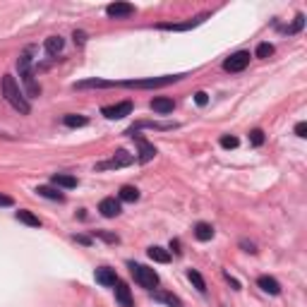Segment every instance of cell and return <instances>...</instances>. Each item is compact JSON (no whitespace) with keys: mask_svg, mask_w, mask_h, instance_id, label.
I'll return each instance as SVG.
<instances>
[{"mask_svg":"<svg viewBox=\"0 0 307 307\" xmlns=\"http://www.w3.org/2000/svg\"><path fill=\"white\" fill-rule=\"evenodd\" d=\"M2 96H5V101H7L14 110H19L22 115L31 113V106H29L27 96L22 94V89H19V84H17V80H14L12 75H5V77H2Z\"/></svg>","mask_w":307,"mask_h":307,"instance_id":"obj_1","label":"cell"},{"mask_svg":"<svg viewBox=\"0 0 307 307\" xmlns=\"http://www.w3.org/2000/svg\"><path fill=\"white\" fill-rule=\"evenodd\" d=\"M17 70H19V77H22V84H24V89H27L29 99L41 96V87H39V82H36V75H34V67H31V58H29V55H19Z\"/></svg>","mask_w":307,"mask_h":307,"instance_id":"obj_2","label":"cell"},{"mask_svg":"<svg viewBox=\"0 0 307 307\" xmlns=\"http://www.w3.org/2000/svg\"><path fill=\"white\" fill-rule=\"evenodd\" d=\"M130 271H132L134 281H137L142 288H147V291L156 288V283H159V274H156L154 269L144 267V264H134V262H130Z\"/></svg>","mask_w":307,"mask_h":307,"instance_id":"obj_3","label":"cell"},{"mask_svg":"<svg viewBox=\"0 0 307 307\" xmlns=\"http://www.w3.org/2000/svg\"><path fill=\"white\" fill-rule=\"evenodd\" d=\"M185 75H166V77H149V80H130L122 82V87H134V89H159V87H166V84H173V82L183 80Z\"/></svg>","mask_w":307,"mask_h":307,"instance_id":"obj_4","label":"cell"},{"mask_svg":"<svg viewBox=\"0 0 307 307\" xmlns=\"http://www.w3.org/2000/svg\"><path fill=\"white\" fill-rule=\"evenodd\" d=\"M132 163H134L132 154H127L125 149H118V151L113 154V159L99 163V166H96V171H108V168H127V166H132Z\"/></svg>","mask_w":307,"mask_h":307,"instance_id":"obj_5","label":"cell"},{"mask_svg":"<svg viewBox=\"0 0 307 307\" xmlns=\"http://www.w3.org/2000/svg\"><path fill=\"white\" fill-rule=\"evenodd\" d=\"M127 134L132 137L134 142H137V147H139V151H137V154H139V156H137V159H139V163H147V161H151L156 154H159V151H156V147H154L151 142H147V139H144L139 132H127Z\"/></svg>","mask_w":307,"mask_h":307,"instance_id":"obj_6","label":"cell"},{"mask_svg":"<svg viewBox=\"0 0 307 307\" xmlns=\"http://www.w3.org/2000/svg\"><path fill=\"white\" fill-rule=\"evenodd\" d=\"M247 65H250V53L247 51H238V53H233L230 58L223 60V70L226 72H242Z\"/></svg>","mask_w":307,"mask_h":307,"instance_id":"obj_7","label":"cell"},{"mask_svg":"<svg viewBox=\"0 0 307 307\" xmlns=\"http://www.w3.org/2000/svg\"><path fill=\"white\" fill-rule=\"evenodd\" d=\"M101 113L106 115L108 120H120V118L132 113V101H120V103H115V106H103Z\"/></svg>","mask_w":307,"mask_h":307,"instance_id":"obj_8","label":"cell"},{"mask_svg":"<svg viewBox=\"0 0 307 307\" xmlns=\"http://www.w3.org/2000/svg\"><path fill=\"white\" fill-rule=\"evenodd\" d=\"M106 14L110 19H125V17L134 14V5H130V2H113V5L106 7Z\"/></svg>","mask_w":307,"mask_h":307,"instance_id":"obj_9","label":"cell"},{"mask_svg":"<svg viewBox=\"0 0 307 307\" xmlns=\"http://www.w3.org/2000/svg\"><path fill=\"white\" fill-rule=\"evenodd\" d=\"M99 211L106 216V218H115V216H120V211H122L120 200H115V197H106V200H101Z\"/></svg>","mask_w":307,"mask_h":307,"instance_id":"obj_10","label":"cell"},{"mask_svg":"<svg viewBox=\"0 0 307 307\" xmlns=\"http://www.w3.org/2000/svg\"><path fill=\"white\" fill-rule=\"evenodd\" d=\"M115 300H118V305H120V307H134L132 293H130L127 283H122V281H118V283H115Z\"/></svg>","mask_w":307,"mask_h":307,"instance_id":"obj_11","label":"cell"},{"mask_svg":"<svg viewBox=\"0 0 307 307\" xmlns=\"http://www.w3.org/2000/svg\"><path fill=\"white\" fill-rule=\"evenodd\" d=\"M151 110H156V113H161V115H166V113H173L175 108V101L173 99H168V96H159V99H151Z\"/></svg>","mask_w":307,"mask_h":307,"instance_id":"obj_12","label":"cell"},{"mask_svg":"<svg viewBox=\"0 0 307 307\" xmlns=\"http://www.w3.org/2000/svg\"><path fill=\"white\" fill-rule=\"evenodd\" d=\"M96 281L101 283V286H106V288H110V286H115L118 283V276H115V271L113 269H108V267H101V269H96Z\"/></svg>","mask_w":307,"mask_h":307,"instance_id":"obj_13","label":"cell"},{"mask_svg":"<svg viewBox=\"0 0 307 307\" xmlns=\"http://www.w3.org/2000/svg\"><path fill=\"white\" fill-rule=\"evenodd\" d=\"M51 183L55 187H63V190H72V187H77V178L67 173H53L51 175Z\"/></svg>","mask_w":307,"mask_h":307,"instance_id":"obj_14","label":"cell"},{"mask_svg":"<svg viewBox=\"0 0 307 307\" xmlns=\"http://www.w3.org/2000/svg\"><path fill=\"white\" fill-rule=\"evenodd\" d=\"M257 286L269 295H279L281 293V283L276 279H271V276H259V279H257Z\"/></svg>","mask_w":307,"mask_h":307,"instance_id":"obj_15","label":"cell"},{"mask_svg":"<svg viewBox=\"0 0 307 307\" xmlns=\"http://www.w3.org/2000/svg\"><path fill=\"white\" fill-rule=\"evenodd\" d=\"M115 87V82H106V80H84V82H77L75 89H110Z\"/></svg>","mask_w":307,"mask_h":307,"instance_id":"obj_16","label":"cell"},{"mask_svg":"<svg viewBox=\"0 0 307 307\" xmlns=\"http://www.w3.org/2000/svg\"><path fill=\"white\" fill-rule=\"evenodd\" d=\"M43 46H46V53L48 55H58L63 53V48H65V39L63 36H48Z\"/></svg>","mask_w":307,"mask_h":307,"instance_id":"obj_17","label":"cell"},{"mask_svg":"<svg viewBox=\"0 0 307 307\" xmlns=\"http://www.w3.org/2000/svg\"><path fill=\"white\" fill-rule=\"evenodd\" d=\"M147 254L154 259V262H159V264H168V262H171V252L163 250V247H159V245H151Z\"/></svg>","mask_w":307,"mask_h":307,"instance_id":"obj_18","label":"cell"},{"mask_svg":"<svg viewBox=\"0 0 307 307\" xmlns=\"http://www.w3.org/2000/svg\"><path fill=\"white\" fill-rule=\"evenodd\" d=\"M36 192H39L41 197H46V200H53V202H65V195H63V192H58L55 187L39 185V187H36Z\"/></svg>","mask_w":307,"mask_h":307,"instance_id":"obj_19","label":"cell"},{"mask_svg":"<svg viewBox=\"0 0 307 307\" xmlns=\"http://www.w3.org/2000/svg\"><path fill=\"white\" fill-rule=\"evenodd\" d=\"M195 238L202 242L211 240V238H214V226H209V223H197V226H195Z\"/></svg>","mask_w":307,"mask_h":307,"instance_id":"obj_20","label":"cell"},{"mask_svg":"<svg viewBox=\"0 0 307 307\" xmlns=\"http://www.w3.org/2000/svg\"><path fill=\"white\" fill-rule=\"evenodd\" d=\"M154 298L159 300V303H166L168 307H185L183 305V300L173 293H166V291H161V293H154Z\"/></svg>","mask_w":307,"mask_h":307,"instance_id":"obj_21","label":"cell"},{"mask_svg":"<svg viewBox=\"0 0 307 307\" xmlns=\"http://www.w3.org/2000/svg\"><path fill=\"white\" fill-rule=\"evenodd\" d=\"M17 221H22V223H27V226H31V228H39L41 226L39 216L31 214V211H27V209H19V211H17Z\"/></svg>","mask_w":307,"mask_h":307,"instance_id":"obj_22","label":"cell"},{"mask_svg":"<svg viewBox=\"0 0 307 307\" xmlns=\"http://www.w3.org/2000/svg\"><path fill=\"white\" fill-rule=\"evenodd\" d=\"M206 17H197V19H190V22H185V24H161L159 29H168V31H185V29H192L197 27V24H202Z\"/></svg>","mask_w":307,"mask_h":307,"instance_id":"obj_23","label":"cell"},{"mask_svg":"<svg viewBox=\"0 0 307 307\" xmlns=\"http://www.w3.org/2000/svg\"><path fill=\"white\" fill-rule=\"evenodd\" d=\"M118 197H120V202H137L139 200V190L132 187V185H122Z\"/></svg>","mask_w":307,"mask_h":307,"instance_id":"obj_24","label":"cell"},{"mask_svg":"<svg viewBox=\"0 0 307 307\" xmlns=\"http://www.w3.org/2000/svg\"><path fill=\"white\" fill-rule=\"evenodd\" d=\"M63 122H65L67 127H84L87 125V115H77V113H67L65 118H63Z\"/></svg>","mask_w":307,"mask_h":307,"instance_id":"obj_25","label":"cell"},{"mask_svg":"<svg viewBox=\"0 0 307 307\" xmlns=\"http://www.w3.org/2000/svg\"><path fill=\"white\" fill-rule=\"evenodd\" d=\"M187 279L195 283V288L200 291V293H206V283H204V279H202V274L200 271H195V269H190L187 271Z\"/></svg>","mask_w":307,"mask_h":307,"instance_id":"obj_26","label":"cell"},{"mask_svg":"<svg viewBox=\"0 0 307 307\" xmlns=\"http://www.w3.org/2000/svg\"><path fill=\"white\" fill-rule=\"evenodd\" d=\"M238 144H240V142H238V137H233V134H223V137H221V147L223 149H235Z\"/></svg>","mask_w":307,"mask_h":307,"instance_id":"obj_27","label":"cell"},{"mask_svg":"<svg viewBox=\"0 0 307 307\" xmlns=\"http://www.w3.org/2000/svg\"><path fill=\"white\" fill-rule=\"evenodd\" d=\"M269 55H274V46L271 43H259L257 46V58H269Z\"/></svg>","mask_w":307,"mask_h":307,"instance_id":"obj_28","label":"cell"},{"mask_svg":"<svg viewBox=\"0 0 307 307\" xmlns=\"http://www.w3.org/2000/svg\"><path fill=\"white\" fill-rule=\"evenodd\" d=\"M250 144H252V147H262V144H264V132H262V130H252V132H250Z\"/></svg>","mask_w":307,"mask_h":307,"instance_id":"obj_29","label":"cell"},{"mask_svg":"<svg viewBox=\"0 0 307 307\" xmlns=\"http://www.w3.org/2000/svg\"><path fill=\"white\" fill-rule=\"evenodd\" d=\"M96 235H99V238H103L106 242H118V235H113V233H106V230H96Z\"/></svg>","mask_w":307,"mask_h":307,"instance_id":"obj_30","label":"cell"},{"mask_svg":"<svg viewBox=\"0 0 307 307\" xmlns=\"http://www.w3.org/2000/svg\"><path fill=\"white\" fill-rule=\"evenodd\" d=\"M303 27H305V14H298V17H295V24L291 27V31H300Z\"/></svg>","mask_w":307,"mask_h":307,"instance_id":"obj_31","label":"cell"},{"mask_svg":"<svg viewBox=\"0 0 307 307\" xmlns=\"http://www.w3.org/2000/svg\"><path fill=\"white\" fill-rule=\"evenodd\" d=\"M195 101H197V106H206V101H209V96L204 92H197L195 94Z\"/></svg>","mask_w":307,"mask_h":307,"instance_id":"obj_32","label":"cell"},{"mask_svg":"<svg viewBox=\"0 0 307 307\" xmlns=\"http://www.w3.org/2000/svg\"><path fill=\"white\" fill-rule=\"evenodd\" d=\"M295 134L298 137H307V122H298L295 125Z\"/></svg>","mask_w":307,"mask_h":307,"instance_id":"obj_33","label":"cell"},{"mask_svg":"<svg viewBox=\"0 0 307 307\" xmlns=\"http://www.w3.org/2000/svg\"><path fill=\"white\" fill-rule=\"evenodd\" d=\"M240 245H242V247H245V252H250V254H254V252H257V247H254L252 242H247V240H240Z\"/></svg>","mask_w":307,"mask_h":307,"instance_id":"obj_34","label":"cell"},{"mask_svg":"<svg viewBox=\"0 0 307 307\" xmlns=\"http://www.w3.org/2000/svg\"><path fill=\"white\" fill-rule=\"evenodd\" d=\"M14 202L12 197H7V195H0V206H12Z\"/></svg>","mask_w":307,"mask_h":307,"instance_id":"obj_35","label":"cell"},{"mask_svg":"<svg viewBox=\"0 0 307 307\" xmlns=\"http://www.w3.org/2000/svg\"><path fill=\"white\" fill-rule=\"evenodd\" d=\"M87 41V34L84 31H75V43H84Z\"/></svg>","mask_w":307,"mask_h":307,"instance_id":"obj_36","label":"cell"},{"mask_svg":"<svg viewBox=\"0 0 307 307\" xmlns=\"http://www.w3.org/2000/svg\"><path fill=\"white\" fill-rule=\"evenodd\" d=\"M226 279H228V283H230V286H233V288H235V291H240V283H238V281L233 279V276H230V274H226Z\"/></svg>","mask_w":307,"mask_h":307,"instance_id":"obj_37","label":"cell"},{"mask_svg":"<svg viewBox=\"0 0 307 307\" xmlns=\"http://www.w3.org/2000/svg\"><path fill=\"white\" fill-rule=\"evenodd\" d=\"M75 240H77V242H82V245H89V242H92V240H89V238H87V235H75Z\"/></svg>","mask_w":307,"mask_h":307,"instance_id":"obj_38","label":"cell"},{"mask_svg":"<svg viewBox=\"0 0 307 307\" xmlns=\"http://www.w3.org/2000/svg\"><path fill=\"white\" fill-rule=\"evenodd\" d=\"M171 250H175V252H180V242H178V240H171Z\"/></svg>","mask_w":307,"mask_h":307,"instance_id":"obj_39","label":"cell"}]
</instances>
